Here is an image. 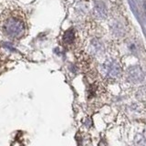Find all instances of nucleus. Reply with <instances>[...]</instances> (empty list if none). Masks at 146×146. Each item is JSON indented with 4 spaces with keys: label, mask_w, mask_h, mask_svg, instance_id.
<instances>
[{
    "label": "nucleus",
    "mask_w": 146,
    "mask_h": 146,
    "mask_svg": "<svg viewBox=\"0 0 146 146\" xmlns=\"http://www.w3.org/2000/svg\"><path fill=\"white\" fill-rule=\"evenodd\" d=\"M0 27L3 33L11 38H19L25 32V22L22 15L17 11L8 10L2 14Z\"/></svg>",
    "instance_id": "obj_1"
},
{
    "label": "nucleus",
    "mask_w": 146,
    "mask_h": 146,
    "mask_svg": "<svg viewBox=\"0 0 146 146\" xmlns=\"http://www.w3.org/2000/svg\"><path fill=\"white\" fill-rule=\"evenodd\" d=\"M73 38H74V34H73L72 31H68L65 34L64 36V41H65L66 43H70L72 42Z\"/></svg>",
    "instance_id": "obj_2"
}]
</instances>
